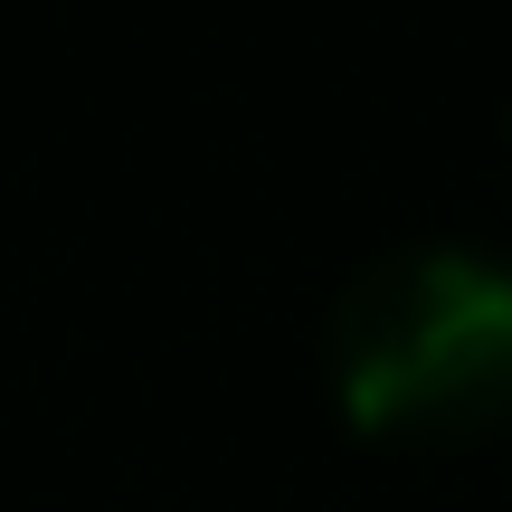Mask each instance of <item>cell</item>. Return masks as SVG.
Wrapping results in <instances>:
<instances>
[{
	"instance_id": "6da1fadb",
	"label": "cell",
	"mask_w": 512,
	"mask_h": 512,
	"mask_svg": "<svg viewBox=\"0 0 512 512\" xmlns=\"http://www.w3.org/2000/svg\"><path fill=\"white\" fill-rule=\"evenodd\" d=\"M332 380L370 437H475L512 418V266L418 247L332 313Z\"/></svg>"
}]
</instances>
